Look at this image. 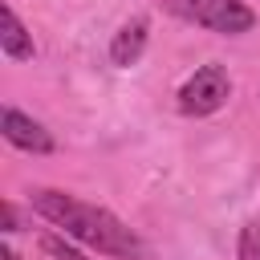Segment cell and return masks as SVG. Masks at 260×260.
I'll return each instance as SVG.
<instances>
[{
  "instance_id": "3957f363",
  "label": "cell",
  "mask_w": 260,
  "mask_h": 260,
  "mask_svg": "<svg viewBox=\"0 0 260 260\" xmlns=\"http://www.w3.org/2000/svg\"><path fill=\"white\" fill-rule=\"evenodd\" d=\"M232 98V77L223 65H199L183 85H179V114L187 118H207L215 110H223Z\"/></svg>"
},
{
  "instance_id": "9c48e42d",
  "label": "cell",
  "mask_w": 260,
  "mask_h": 260,
  "mask_svg": "<svg viewBox=\"0 0 260 260\" xmlns=\"http://www.w3.org/2000/svg\"><path fill=\"white\" fill-rule=\"evenodd\" d=\"M0 211H4V232H8V236H12V232H16V228H20V219H16V207H12V203H8V199H4V203H0Z\"/></svg>"
},
{
  "instance_id": "ba28073f",
  "label": "cell",
  "mask_w": 260,
  "mask_h": 260,
  "mask_svg": "<svg viewBox=\"0 0 260 260\" xmlns=\"http://www.w3.org/2000/svg\"><path fill=\"white\" fill-rule=\"evenodd\" d=\"M41 252L53 256V260H85V256H81L69 240H61V236H45V240H41Z\"/></svg>"
},
{
  "instance_id": "5b68a950",
  "label": "cell",
  "mask_w": 260,
  "mask_h": 260,
  "mask_svg": "<svg viewBox=\"0 0 260 260\" xmlns=\"http://www.w3.org/2000/svg\"><path fill=\"white\" fill-rule=\"evenodd\" d=\"M0 53L8 61H32L37 57V45H32V32L24 28V20L16 16L12 4L0 8Z\"/></svg>"
},
{
  "instance_id": "30bf717a",
  "label": "cell",
  "mask_w": 260,
  "mask_h": 260,
  "mask_svg": "<svg viewBox=\"0 0 260 260\" xmlns=\"http://www.w3.org/2000/svg\"><path fill=\"white\" fill-rule=\"evenodd\" d=\"M0 260H20V256H16V252H12L8 244H4V252H0Z\"/></svg>"
},
{
  "instance_id": "7a4b0ae2",
  "label": "cell",
  "mask_w": 260,
  "mask_h": 260,
  "mask_svg": "<svg viewBox=\"0 0 260 260\" xmlns=\"http://www.w3.org/2000/svg\"><path fill=\"white\" fill-rule=\"evenodd\" d=\"M171 12H179L183 20L211 28L219 37H240L256 24V12L240 0H171Z\"/></svg>"
},
{
  "instance_id": "277c9868",
  "label": "cell",
  "mask_w": 260,
  "mask_h": 260,
  "mask_svg": "<svg viewBox=\"0 0 260 260\" xmlns=\"http://www.w3.org/2000/svg\"><path fill=\"white\" fill-rule=\"evenodd\" d=\"M0 134H4V142H12L16 150H28V154H49L53 150V134L37 118H28L12 106H4V114H0Z\"/></svg>"
},
{
  "instance_id": "8992f818",
  "label": "cell",
  "mask_w": 260,
  "mask_h": 260,
  "mask_svg": "<svg viewBox=\"0 0 260 260\" xmlns=\"http://www.w3.org/2000/svg\"><path fill=\"white\" fill-rule=\"evenodd\" d=\"M146 37H150V20H146V16H134V20H126V24L114 32V41H110V61H114L118 69H130V65L142 57V49H146Z\"/></svg>"
},
{
  "instance_id": "52a82bcc",
  "label": "cell",
  "mask_w": 260,
  "mask_h": 260,
  "mask_svg": "<svg viewBox=\"0 0 260 260\" xmlns=\"http://www.w3.org/2000/svg\"><path fill=\"white\" fill-rule=\"evenodd\" d=\"M236 260H260V219H252V223H244V228H240Z\"/></svg>"
},
{
  "instance_id": "6da1fadb",
  "label": "cell",
  "mask_w": 260,
  "mask_h": 260,
  "mask_svg": "<svg viewBox=\"0 0 260 260\" xmlns=\"http://www.w3.org/2000/svg\"><path fill=\"white\" fill-rule=\"evenodd\" d=\"M32 211L45 215L53 228H61L69 240L98 248L102 256H114V260H146L150 256V248L142 244V236L134 228H126L114 211L85 203L69 191H53V187L32 191Z\"/></svg>"
}]
</instances>
